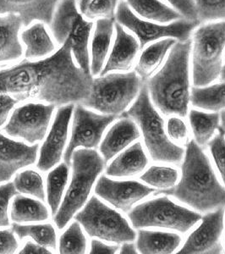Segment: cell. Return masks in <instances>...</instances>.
Masks as SVG:
<instances>
[{"mask_svg":"<svg viewBox=\"0 0 225 254\" xmlns=\"http://www.w3.org/2000/svg\"><path fill=\"white\" fill-rule=\"evenodd\" d=\"M74 108V104L58 107L49 135L40 148L37 163V168L39 171L47 172L60 162L66 145L69 123L72 118Z\"/></svg>","mask_w":225,"mask_h":254,"instance_id":"obj_16","label":"cell"},{"mask_svg":"<svg viewBox=\"0 0 225 254\" xmlns=\"http://www.w3.org/2000/svg\"><path fill=\"white\" fill-rule=\"evenodd\" d=\"M22 20L18 15L0 16V64L17 61L23 55L19 38Z\"/></svg>","mask_w":225,"mask_h":254,"instance_id":"obj_21","label":"cell"},{"mask_svg":"<svg viewBox=\"0 0 225 254\" xmlns=\"http://www.w3.org/2000/svg\"><path fill=\"white\" fill-rule=\"evenodd\" d=\"M56 106L30 101L16 108L3 132L13 138L23 139L33 145L42 142L49 130Z\"/></svg>","mask_w":225,"mask_h":254,"instance_id":"obj_12","label":"cell"},{"mask_svg":"<svg viewBox=\"0 0 225 254\" xmlns=\"http://www.w3.org/2000/svg\"><path fill=\"white\" fill-rule=\"evenodd\" d=\"M220 116H221V126H220V131L225 135V110H222V112L220 113Z\"/></svg>","mask_w":225,"mask_h":254,"instance_id":"obj_48","label":"cell"},{"mask_svg":"<svg viewBox=\"0 0 225 254\" xmlns=\"http://www.w3.org/2000/svg\"><path fill=\"white\" fill-rule=\"evenodd\" d=\"M200 23L211 20H225V0H195Z\"/></svg>","mask_w":225,"mask_h":254,"instance_id":"obj_36","label":"cell"},{"mask_svg":"<svg viewBox=\"0 0 225 254\" xmlns=\"http://www.w3.org/2000/svg\"><path fill=\"white\" fill-rule=\"evenodd\" d=\"M10 219L18 224L44 222L49 219V209L40 200L18 194L12 202Z\"/></svg>","mask_w":225,"mask_h":254,"instance_id":"obj_27","label":"cell"},{"mask_svg":"<svg viewBox=\"0 0 225 254\" xmlns=\"http://www.w3.org/2000/svg\"><path fill=\"white\" fill-rule=\"evenodd\" d=\"M91 1L92 0H79V8H80V10H81L82 14L87 9V5L89 4Z\"/></svg>","mask_w":225,"mask_h":254,"instance_id":"obj_47","label":"cell"},{"mask_svg":"<svg viewBox=\"0 0 225 254\" xmlns=\"http://www.w3.org/2000/svg\"><path fill=\"white\" fill-rule=\"evenodd\" d=\"M115 40L110 53L107 63L104 65L100 75H107L112 71L130 70L138 57L141 47L133 35L128 33L120 24H114Z\"/></svg>","mask_w":225,"mask_h":254,"instance_id":"obj_18","label":"cell"},{"mask_svg":"<svg viewBox=\"0 0 225 254\" xmlns=\"http://www.w3.org/2000/svg\"><path fill=\"white\" fill-rule=\"evenodd\" d=\"M87 241L81 225L75 220L61 235L58 243L59 254H86Z\"/></svg>","mask_w":225,"mask_h":254,"instance_id":"obj_35","label":"cell"},{"mask_svg":"<svg viewBox=\"0 0 225 254\" xmlns=\"http://www.w3.org/2000/svg\"><path fill=\"white\" fill-rule=\"evenodd\" d=\"M19 103L20 102L9 94L0 93V127L5 124L11 110Z\"/></svg>","mask_w":225,"mask_h":254,"instance_id":"obj_43","label":"cell"},{"mask_svg":"<svg viewBox=\"0 0 225 254\" xmlns=\"http://www.w3.org/2000/svg\"><path fill=\"white\" fill-rule=\"evenodd\" d=\"M11 230L20 240L30 237L39 245L54 250L57 249V234L51 223L38 225H20L14 223Z\"/></svg>","mask_w":225,"mask_h":254,"instance_id":"obj_31","label":"cell"},{"mask_svg":"<svg viewBox=\"0 0 225 254\" xmlns=\"http://www.w3.org/2000/svg\"><path fill=\"white\" fill-rule=\"evenodd\" d=\"M123 116L130 117L142 130L145 145L153 161L179 165L185 150L168 136L164 119L153 107L146 83H142L138 98Z\"/></svg>","mask_w":225,"mask_h":254,"instance_id":"obj_4","label":"cell"},{"mask_svg":"<svg viewBox=\"0 0 225 254\" xmlns=\"http://www.w3.org/2000/svg\"><path fill=\"white\" fill-rule=\"evenodd\" d=\"M137 249L136 246L132 242H127L123 243L121 248L119 249V254H137Z\"/></svg>","mask_w":225,"mask_h":254,"instance_id":"obj_46","label":"cell"},{"mask_svg":"<svg viewBox=\"0 0 225 254\" xmlns=\"http://www.w3.org/2000/svg\"><path fill=\"white\" fill-rule=\"evenodd\" d=\"M179 12L182 17L190 20H197L195 0H166Z\"/></svg>","mask_w":225,"mask_h":254,"instance_id":"obj_41","label":"cell"},{"mask_svg":"<svg viewBox=\"0 0 225 254\" xmlns=\"http://www.w3.org/2000/svg\"><path fill=\"white\" fill-rule=\"evenodd\" d=\"M191 41L178 42L159 71L146 81L153 102L165 116L185 117L191 100L189 61Z\"/></svg>","mask_w":225,"mask_h":254,"instance_id":"obj_3","label":"cell"},{"mask_svg":"<svg viewBox=\"0 0 225 254\" xmlns=\"http://www.w3.org/2000/svg\"><path fill=\"white\" fill-rule=\"evenodd\" d=\"M176 44L175 39L166 38L154 43L145 49L136 64V72L143 80L152 77L161 67L168 52Z\"/></svg>","mask_w":225,"mask_h":254,"instance_id":"obj_26","label":"cell"},{"mask_svg":"<svg viewBox=\"0 0 225 254\" xmlns=\"http://www.w3.org/2000/svg\"><path fill=\"white\" fill-rule=\"evenodd\" d=\"M217 169L225 184V136L221 131L208 143Z\"/></svg>","mask_w":225,"mask_h":254,"instance_id":"obj_38","label":"cell"},{"mask_svg":"<svg viewBox=\"0 0 225 254\" xmlns=\"http://www.w3.org/2000/svg\"><path fill=\"white\" fill-rule=\"evenodd\" d=\"M182 237L176 233L140 230L137 235V249L143 254H173L179 249Z\"/></svg>","mask_w":225,"mask_h":254,"instance_id":"obj_24","label":"cell"},{"mask_svg":"<svg viewBox=\"0 0 225 254\" xmlns=\"http://www.w3.org/2000/svg\"><path fill=\"white\" fill-rule=\"evenodd\" d=\"M21 41L26 46V60L42 59L52 55L55 45L44 23H35L20 34Z\"/></svg>","mask_w":225,"mask_h":254,"instance_id":"obj_25","label":"cell"},{"mask_svg":"<svg viewBox=\"0 0 225 254\" xmlns=\"http://www.w3.org/2000/svg\"><path fill=\"white\" fill-rule=\"evenodd\" d=\"M118 0H92L83 14L87 19L115 20V9Z\"/></svg>","mask_w":225,"mask_h":254,"instance_id":"obj_37","label":"cell"},{"mask_svg":"<svg viewBox=\"0 0 225 254\" xmlns=\"http://www.w3.org/2000/svg\"><path fill=\"white\" fill-rule=\"evenodd\" d=\"M60 0H0V15L15 14L21 18L24 27L35 20L49 25Z\"/></svg>","mask_w":225,"mask_h":254,"instance_id":"obj_19","label":"cell"},{"mask_svg":"<svg viewBox=\"0 0 225 254\" xmlns=\"http://www.w3.org/2000/svg\"><path fill=\"white\" fill-rule=\"evenodd\" d=\"M18 194L19 192L14 185V182H8L0 185V228L9 227L10 225L8 214L9 201Z\"/></svg>","mask_w":225,"mask_h":254,"instance_id":"obj_39","label":"cell"},{"mask_svg":"<svg viewBox=\"0 0 225 254\" xmlns=\"http://www.w3.org/2000/svg\"><path fill=\"white\" fill-rule=\"evenodd\" d=\"M135 229L157 227L187 233L202 220L199 213L179 205L167 196L148 200L128 212Z\"/></svg>","mask_w":225,"mask_h":254,"instance_id":"obj_9","label":"cell"},{"mask_svg":"<svg viewBox=\"0 0 225 254\" xmlns=\"http://www.w3.org/2000/svg\"><path fill=\"white\" fill-rule=\"evenodd\" d=\"M118 245H107L101 241L93 239L91 242L90 254H113L118 251Z\"/></svg>","mask_w":225,"mask_h":254,"instance_id":"obj_44","label":"cell"},{"mask_svg":"<svg viewBox=\"0 0 225 254\" xmlns=\"http://www.w3.org/2000/svg\"><path fill=\"white\" fill-rule=\"evenodd\" d=\"M126 3L140 16L159 23H168L183 18L179 12L159 0H126Z\"/></svg>","mask_w":225,"mask_h":254,"instance_id":"obj_28","label":"cell"},{"mask_svg":"<svg viewBox=\"0 0 225 254\" xmlns=\"http://www.w3.org/2000/svg\"><path fill=\"white\" fill-rule=\"evenodd\" d=\"M186 146L178 185L157 191L156 195L173 196L202 213L225 208V188L218 179L210 159L196 141L191 140Z\"/></svg>","mask_w":225,"mask_h":254,"instance_id":"obj_2","label":"cell"},{"mask_svg":"<svg viewBox=\"0 0 225 254\" xmlns=\"http://www.w3.org/2000/svg\"><path fill=\"white\" fill-rule=\"evenodd\" d=\"M14 185L19 193L35 196L42 202L46 201L44 180L40 174L33 170H26L17 174Z\"/></svg>","mask_w":225,"mask_h":254,"instance_id":"obj_34","label":"cell"},{"mask_svg":"<svg viewBox=\"0 0 225 254\" xmlns=\"http://www.w3.org/2000/svg\"><path fill=\"white\" fill-rule=\"evenodd\" d=\"M116 118L115 116L99 115L91 111L83 104H75L70 139L64 153V163L69 166L71 165L72 154L77 147L97 148L104 131Z\"/></svg>","mask_w":225,"mask_h":254,"instance_id":"obj_13","label":"cell"},{"mask_svg":"<svg viewBox=\"0 0 225 254\" xmlns=\"http://www.w3.org/2000/svg\"><path fill=\"white\" fill-rule=\"evenodd\" d=\"M39 144L15 141L0 132V184L10 181L17 171L34 165Z\"/></svg>","mask_w":225,"mask_h":254,"instance_id":"obj_17","label":"cell"},{"mask_svg":"<svg viewBox=\"0 0 225 254\" xmlns=\"http://www.w3.org/2000/svg\"><path fill=\"white\" fill-rule=\"evenodd\" d=\"M74 219L91 237L117 244L134 242L136 238V231L127 220L95 196L86 202Z\"/></svg>","mask_w":225,"mask_h":254,"instance_id":"obj_10","label":"cell"},{"mask_svg":"<svg viewBox=\"0 0 225 254\" xmlns=\"http://www.w3.org/2000/svg\"><path fill=\"white\" fill-rule=\"evenodd\" d=\"M225 20L200 26L193 36V85L206 87L216 81L223 69Z\"/></svg>","mask_w":225,"mask_h":254,"instance_id":"obj_7","label":"cell"},{"mask_svg":"<svg viewBox=\"0 0 225 254\" xmlns=\"http://www.w3.org/2000/svg\"><path fill=\"white\" fill-rule=\"evenodd\" d=\"M69 175V166L64 162L53 169L47 176V201L53 216L57 214L60 207Z\"/></svg>","mask_w":225,"mask_h":254,"instance_id":"obj_29","label":"cell"},{"mask_svg":"<svg viewBox=\"0 0 225 254\" xmlns=\"http://www.w3.org/2000/svg\"><path fill=\"white\" fill-rule=\"evenodd\" d=\"M220 115L219 113H203L191 110L189 122L196 142L199 146H206L220 128Z\"/></svg>","mask_w":225,"mask_h":254,"instance_id":"obj_30","label":"cell"},{"mask_svg":"<svg viewBox=\"0 0 225 254\" xmlns=\"http://www.w3.org/2000/svg\"><path fill=\"white\" fill-rule=\"evenodd\" d=\"M69 37L57 52L44 60H24L0 69V93L20 103L35 100L56 107L83 104L91 93L93 75L85 74L74 62Z\"/></svg>","mask_w":225,"mask_h":254,"instance_id":"obj_1","label":"cell"},{"mask_svg":"<svg viewBox=\"0 0 225 254\" xmlns=\"http://www.w3.org/2000/svg\"><path fill=\"white\" fill-rule=\"evenodd\" d=\"M97 196L114 208L128 213L136 202L153 194L155 189L137 181H113L102 176L94 189Z\"/></svg>","mask_w":225,"mask_h":254,"instance_id":"obj_15","label":"cell"},{"mask_svg":"<svg viewBox=\"0 0 225 254\" xmlns=\"http://www.w3.org/2000/svg\"><path fill=\"white\" fill-rule=\"evenodd\" d=\"M224 243H225V242H224Z\"/></svg>","mask_w":225,"mask_h":254,"instance_id":"obj_50","label":"cell"},{"mask_svg":"<svg viewBox=\"0 0 225 254\" xmlns=\"http://www.w3.org/2000/svg\"><path fill=\"white\" fill-rule=\"evenodd\" d=\"M142 86L136 71L111 73L94 78L85 107L110 116H122Z\"/></svg>","mask_w":225,"mask_h":254,"instance_id":"obj_6","label":"cell"},{"mask_svg":"<svg viewBox=\"0 0 225 254\" xmlns=\"http://www.w3.org/2000/svg\"><path fill=\"white\" fill-rule=\"evenodd\" d=\"M19 243L12 230H0V254H15Z\"/></svg>","mask_w":225,"mask_h":254,"instance_id":"obj_42","label":"cell"},{"mask_svg":"<svg viewBox=\"0 0 225 254\" xmlns=\"http://www.w3.org/2000/svg\"><path fill=\"white\" fill-rule=\"evenodd\" d=\"M114 20L104 18L97 20L91 45L92 75H99L104 69L112 43Z\"/></svg>","mask_w":225,"mask_h":254,"instance_id":"obj_23","label":"cell"},{"mask_svg":"<svg viewBox=\"0 0 225 254\" xmlns=\"http://www.w3.org/2000/svg\"><path fill=\"white\" fill-rule=\"evenodd\" d=\"M220 76H221V81H225V65L223 66L222 71H221Z\"/></svg>","mask_w":225,"mask_h":254,"instance_id":"obj_49","label":"cell"},{"mask_svg":"<svg viewBox=\"0 0 225 254\" xmlns=\"http://www.w3.org/2000/svg\"><path fill=\"white\" fill-rule=\"evenodd\" d=\"M225 208H218L202 218V222L189 235L179 254H221Z\"/></svg>","mask_w":225,"mask_h":254,"instance_id":"obj_14","label":"cell"},{"mask_svg":"<svg viewBox=\"0 0 225 254\" xmlns=\"http://www.w3.org/2000/svg\"><path fill=\"white\" fill-rule=\"evenodd\" d=\"M141 132L132 119L123 116L108 131L100 145V153L104 161H110L125 149L129 145L140 138Z\"/></svg>","mask_w":225,"mask_h":254,"instance_id":"obj_20","label":"cell"},{"mask_svg":"<svg viewBox=\"0 0 225 254\" xmlns=\"http://www.w3.org/2000/svg\"><path fill=\"white\" fill-rule=\"evenodd\" d=\"M191 104L195 107L211 111L225 109V81L211 87L191 90Z\"/></svg>","mask_w":225,"mask_h":254,"instance_id":"obj_32","label":"cell"},{"mask_svg":"<svg viewBox=\"0 0 225 254\" xmlns=\"http://www.w3.org/2000/svg\"><path fill=\"white\" fill-rule=\"evenodd\" d=\"M167 133L173 142L187 145L189 131L185 122L179 117H171L168 120Z\"/></svg>","mask_w":225,"mask_h":254,"instance_id":"obj_40","label":"cell"},{"mask_svg":"<svg viewBox=\"0 0 225 254\" xmlns=\"http://www.w3.org/2000/svg\"><path fill=\"white\" fill-rule=\"evenodd\" d=\"M179 177V171L174 168L154 165L142 174L140 180L152 188L167 190L176 185Z\"/></svg>","mask_w":225,"mask_h":254,"instance_id":"obj_33","label":"cell"},{"mask_svg":"<svg viewBox=\"0 0 225 254\" xmlns=\"http://www.w3.org/2000/svg\"><path fill=\"white\" fill-rule=\"evenodd\" d=\"M106 162L95 149L80 148L72 154V176L64 199L54 221L58 230H63L75 214L87 202L98 176L104 171Z\"/></svg>","mask_w":225,"mask_h":254,"instance_id":"obj_5","label":"cell"},{"mask_svg":"<svg viewBox=\"0 0 225 254\" xmlns=\"http://www.w3.org/2000/svg\"><path fill=\"white\" fill-rule=\"evenodd\" d=\"M19 254H52L49 251V249L44 247V246L39 245L38 243H34L28 241L26 242L24 246L23 249H21Z\"/></svg>","mask_w":225,"mask_h":254,"instance_id":"obj_45","label":"cell"},{"mask_svg":"<svg viewBox=\"0 0 225 254\" xmlns=\"http://www.w3.org/2000/svg\"><path fill=\"white\" fill-rule=\"evenodd\" d=\"M78 0H61L56 7L50 29L59 45L71 38L75 62L85 74L92 75L89 41L93 22L85 20L77 8Z\"/></svg>","mask_w":225,"mask_h":254,"instance_id":"obj_8","label":"cell"},{"mask_svg":"<svg viewBox=\"0 0 225 254\" xmlns=\"http://www.w3.org/2000/svg\"><path fill=\"white\" fill-rule=\"evenodd\" d=\"M147 165L148 159L142 142H137L112 160L106 169V175L115 178L134 177L142 173Z\"/></svg>","mask_w":225,"mask_h":254,"instance_id":"obj_22","label":"cell"},{"mask_svg":"<svg viewBox=\"0 0 225 254\" xmlns=\"http://www.w3.org/2000/svg\"><path fill=\"white\" fill-rule=\"evenodd\" d=\"M115 19L118 23L125 26L136 35L141 49H144L147 44L163 38H173L179 42L189 40L191 32L200 24L198 20H190L185 18L169 25L149 22L136 16L124 0L118 3Z\"/></svg>","mask_w":225,"mask_h":254,"instance_id":"obj_11","label":"cell"}]
</instances>
